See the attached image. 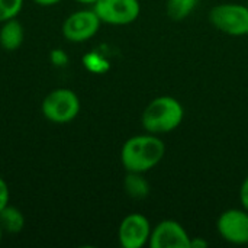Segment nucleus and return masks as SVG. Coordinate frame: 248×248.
Listing matches in <instances>:
<instances>
[{
    "mask_svg": "<svg viewBox=\"0 0 248 248\" xmlns=\"http://www.w3.org/2000/svg\"><path fill=\"white\" fill-rule=\"evenodd\" d=\"M217 230L221 238L234 246L248 244V211L231 208L224 211L218 221Z\"/></svg>",
    "mask_w": 248,
    "mask_h": 248,
    "instance_id": "0eeeda50",
    "label": "nucleus"
},
{
    "mask_svg": "<svg viewBox=\"0 0 248 248\" xmlns=\"http://www.w3.org/2000/svg\"><path fill=\"white\" fill-rule=\"evenodd\" d=\"M80 99L70 89H55L49 92L41 105L42 115L52 124L64 125L73 122L80 113Z\"/></svg>",
    "mask_w": 248,
    "mask_h": 248,
    "instance_id": "7ed1b4c3",
    "label": "nucleus"
},
{
    "mask_svg": "<svg viewBox=\"0 0 248 248\" xmlns=\"http://www.w3.org/2000/svg\"><path fill=\"white\" fill-rule=\"evenodd\" d=\"M209 20L219 32L230 36L248 33V6L241 3H222L211 9Z\"/></svg>",
    "mask_w": 248,
    "mask_h": 248,
    "instance_id": "20e7f679",
    "label": "nucleus"
},
{
    "mask_svg": "<svg viewBox=\"0 0 248 248\" xmlns=\"http://www.w3.org/2000/svg\"><path fill=\"white\" fill-rule=\"evenodd\" d=\"M102 20L92 9H81L71 13L62 23V35L68 42L81 44L92 39L100 29Z\"/></svg>",
    "mask_w": 248,
    "mask_h": 248,
    "instance_id": "423d86ee",
    "label": "nucleus"
},
{
    "mask_svg": "<svg viewBox=\"0 0 248 248\" xmlns=\"http://www.w3.org/2000/svg\"><path fill=\"white\" fill-rule=\"evenodd\" d=\"M23 7V0H0V23L15 19Z\"/></svg>",
    "mask_w": 248,
    "mask_h": 248,
    "instance_id": "4468645a",
    "label": "nucleus"
},
{
    "mask_svg": "<svg viewBox=\"0 0 248 248\" xmlns=\"http://www.w3.org/2000/svg\"><path fill=\"white\" fill-rule=\"evenodd\" d=\"M240 201H241L243 208L246 211H248V176L243 180V183H241V187H240Z\"/></svg>",
    "mask_w": 248,
    "mask_h": 248,
    "instance_id": "a211bd4d",
    "label": "nucleus"
},
{
    "mask_svg": "<svg viewBox=\"0 0 248 248\" xmlns=\"http://www.w3.org/2000/svg\"><path fill=\"white\" fill-rule=\"evenodd\" d=\"M76 1H78V3H81V4H92V6H93L97 0H76Z\"/></svg>",
    "mask_w": 248,
    "mask_h": 248,
    "instance_id": "412c9836",
    "label": "nucleus"
},
{
    "mask_svg": "<svg viewBox=\"0 0 248 248\" xmlns=\"http://www.w3.org/2000/svg\"><path fill=\"white\" fill-rule=\"evenodd\" d=\"M0 225L7 234H19L25 227V217L16 206L7 205L0 211Z\"/></svg>",
    "mask_w": 248,
    "mask_h": 248,
    "instance_id": "9b49d317",
    "label": "nucleus"
},
{
    "mask_svg": "<svg viewBox=\"0 0 248 248\" xmlns=\"http://www.w3.org/2000/svg\"><path fill=\"white\" fill-rule=\"evenodd\" d=\"M36 4H39V6H44V7H49V6H55V4H58L61 0H33Z\"/></svg>",
    "mask_w": 248,
    "mask_h": 248,
    "instance_id": "aec40b11",
    "label": "nucleus"
},
{
    "mask_svg": "<svg viewBox=\"0 0 248 248\" xmlns=\"http://www.w3.org/2000/svg\"><path fill=\"white\" fill-rule=\"evenodd\" d=\"M166 155V144L160 135L141 134L126 140L121 148V163L129 173H142L157 167Z\"/></svg>",
    "mask_w": 248,
    "mask_h": 248,
    "instance_id": "f257e3e1",
    "label": "nucleus"
},
{
    "mask_svg": "<svg viewBox=\"0 0 248 248\" xmlns=\"http://www.w3.org/2000/svg\"><path fill=\"white\" fill-rule=\"evenodd\" d=\"M185 118L183 105L173 96H158L144 109L142 128L154 135H164L180 126Z\"/></svg>",
    "mask_w": 248,
    "mask_h": 248,
    "instance_id": "f03ea898",
    "label": "nucleus"
},
{
    "mask_svg": "<svg viewBox=\"0 0 248 248\" xmlns=\"http://www.w3.org/2000/svg\"><path fill=\"white\" fill-rule=\"evenodd\" d=\"M83 64H84V67L89 71L96 73V74H102V73H105L109 68V62L102 55H99L96 52L86 54L83 57Z\"/></svg>",
    "mask_w": 248,
    "mask_h": 248,
    "instance_id": "2eb2a0df",
    "label": "nucleus"
},
{
    "mask_svg": "<svg viewBox=\"0 0 248 248\" xmlns=\"http://www.w3.org/2000/svg\"><path fill=\"white\" fill-rule=\"evenodd\" d=\"M93 10L102 23L124 26L138 19L141 4L138 0H97L93 4Z\"/></svg>",
    "mask_w": 248,
    "mask_h": 248,
    "instance_id": "39448f33",
    "label": "nucleus"
},
{
    "mask_svg": "<svg viewBox=\"0 0 248 248\" xmlns=\"http://www.w3.org/2000/svg\"><path fill=\"white\" fill-rule=\"evenodd\" d=\"M208 246H209V243L203 238H199V237L190 238V248H206Z\"/></svg>",
    "mask_w": 248,
    "mask_h": 248,
    "instance_id": "6ab92c4d",
    "label": "nucleus"
},
{
    "mask_svg": "<svg viewBox=\"0 0 248 248\" xmlns=\"http://www.w3.org/2000/svg\"><path fill=\"white\" fill-rule=\"evenodd\" d=\"M49 61L55 67H65L68 64V55L64 49H52L49 54Z\"/></svg>",
    "mask_w": 248,
    "mask_h": 248,
    "instance_id": "dca6fc26",
    "label": "nucleus"
},
{
    "mask_svg": "<svg viewBox=\"0 0 248 248\" xmlns=\"http://www.w3.org/2000/svg\"><path fill=\"white\" fill-rule=\"evenodd\" d=\"M247 6H248V3H247Z\"/></svg>",
    "mask_w": 248,
    "mask_h": 248,
    "instance_id": "5701e85b",
    "label": "nucleus"
},
{
    "mask_svg": "<svg viewBox=\"0 0 248 248\" xmlns=\"http://www.w3.org/2000/svg\"><path fill=\"white\" fill-rule=\"evenodd\" d=\"M124 189L132 199H145L150 195V185L142 173H129L125 176Z\"/></svg>",
    "mask_w": 248,
    "mask_h": 248,
    "instance_id": "f8f14e48",
    "label": "nucleus"
},
{
    "mask_svg": "<svg viewBox=\"0 0 248 248\" xmlns=\"http://www.w3.org/2000/svg\"><path fill=\"white\" fill-rule=\"evenodd\" d=\"M151 224L142 214L134 212L126 215L118 230V240L124 248H142L148 246L151 235Z\"/></svg>",
    "mask_w": 248,
    "mask_h": 248,
    "instance_id": "6e6552de",
    "label": "nucleus"
},
{
    "mask_svg": "<svg viewBox=\"0 0 248 248\" xmlns=\"http://www.w3.org/2000/svg\"><path fill=\"white\" fill-rule=\"evenodd\" d=\"M196 4H198V0H167L166 12L170 19L180 22V20H185L187 16H190Z\"/></svg>",
    "mask_w": 248,
    "mask_h": 248,
    "instance_id": "ddd939ff",
    "label": "nucleus"
},
{
    "mask_svg": "<svg viewBox=\"0 0 248 248\" xmlns=\"http://www.w3.org/2000/svg\"><path fill=\"white\" fill-rule=\"evenodd\" d=\"M9 201H10V189H9V185L6 183V180L3 177H0V211L9 205Z\"/></svg>",
    "mask_w": 248,
    "mask_h": 248,
    "instance_id": "f3484780",
    "label": "nucleus"
},
{
    "mask_svg": "<svg viewBox=\"0 0 248 248\" xmlns=\"http://www.w3.org/2000/svg\"><path fill=\"white\" fill-rule=\"evenodd\" d=\"M25 39V31L22 23L15 17L1 23L0 28V46L4 51H16L22 46Z\"/></svg>",
    "mask_w": 248,
    "mask_h": 248,
    "instance_id": "9d476101",
    "label": "nucleus"
},
{
    "mask_svg": "<svg viewBox=\"0 0 248 248\" xmlns=\"http://www.w3.org/2000/svg\"><path fill=\"white\" fill-rule=\"evenodd\" d=\"M148 246L151 248H190V235L180 222L164 219L151 230Z\"/></svg>",
    "mask_w": 248,
    "mask_h": 248,
    "instance_id": "1a4fd4ad",
    "label": "nucleus"
},
{
    "mask_svg": "<svg viewBox=\"0 0 248 248\" xmlns=\"http://www.w3.org/2000/svg\"><path fill=\"white\" fill-rule=\"evenodd\" d=\"M3 234H4V231H3V228H1V225H0V243H1V238H3Z\"/></svg>",
    "mask_w": 248,
    "mask_h": 248,
    "instance_id": "4be33fe9",
    "label": "nucleus"
}]
</instances>
